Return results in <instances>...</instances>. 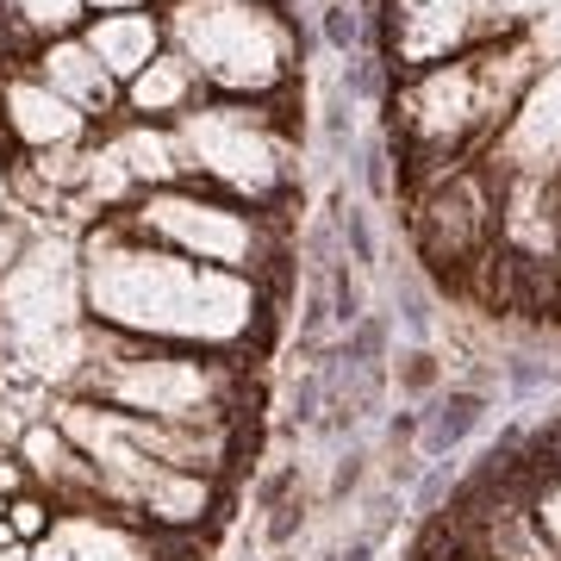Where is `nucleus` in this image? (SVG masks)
<instances>
[{
	"label": "nucleus",
	"instance_id": "nucleus-2",
	"mask_svg": "<svg viewBox=\"0 0 561 561\" xmlns=\"http://www.w3.org/2000/svg\"><path fill=\"white\" fill-rule=\"evenodd\" d=\"M537 69L542 62L530 50V38H493L481 50L437 62V69L400 76V88H393V144L419 169V187H431L461 162H481V150L493 144V131L518 106L524 81Z\"/></svg>",
	"mask_w": 561,
	"mask_h": 561
},
{
	"label": "nucleus",
	"instance_id": "nucleus-13",
	"mask_svg": "<svg viewBox=\"0 0 561 561\" xmlns=\"http://www.w3.org/2000/svg\"><path fill=\"white\" fill-rule=\"evenodd\" d=\"M206 101L201 76L187 69V62L162 44V57L144 69V76L125 81V119H150V125H175L181 113H194Z\"/></svg>",
	"mask_w": 561,
	"mask_h": 561
},
{
	"label": "nucleus",
	"instance_id": "nucleus-30",
	"mask_svg": "<svg viewBox=\"0 0 561 561\" xmlns=\"http://www.w3.org/2000/svg\"><path fill=\"white\" fill-rule=\"evenodd\" d=\"M368 556H375V537H356L350 549H343V561H368Z\"/></svg>",
	"mask_w": 561,
	"mask_h": 561
},
{
	"label": "nucleus",
	"instance_id": "nucleus-14",
	"mask_svg": "<svg viewBox=\"0 0 561 561\" xmlns=\"http://www.w3.org/2000/svg\"><path fill=\"white\" fill-rule=\"evenodd\" d=\"M81 20H88L81 0H0V50L32 57L38 44L81 32Z\"/></svg>",
	"mask_w": 561,
	"mask_h": 561
},
{
	"label": "nucleus",
	"instance_id": "nucleus-32",
	"mask_svg": "<svg viewBox=\"0 0 561 561\" xmlns=\"http://www.w3.org/2000/svg\"><path fill=\"white\" fill-rule=\"evenodd\" d=\"M7 162H13V157H7V150H0V213H7V206H13V194H7Z\"/></svg>",
	"mask_w": 561,
	"mask_h": 561
},
{
	"label": "nucleus",
	"instance_id": "nucleus-33",
	"mask_svg": "<svg viewBox=\"0 0 561 561\" xmlns=\"http://www.w3.org/2000/svg\"><path fill=\"white\" fill-rule=\"evenodd\" d=\"M549 201H556V225H561V169H556V181H549Z\"/></svg>",
	"mask_w": 561,
	"mask_h": 561
},
{
	"label": "nucleus",
	"instance_id": "nucleus-21",
	"mask_svg": "<svg viewBox=\"0 0 561 561\" xmlns=\"http://www.w3.org/2000/svg\"><path fill=\"white\" fill-rule=\"evenodd\" d=\"M331 319H337V324H356L362 319V294L350 287L343 268H331Z\"/></svg>",
	"mask_w": 561,
	"mask_h": 561
},
{
	"label": "nucleus",
	"instance_id": "nucleus-17",
	"mask_svg": "<svg viewBox=\"0 0 561 561\" xmlns=\"http://www.w3.org/2000/svg\"><path fill=\"white\" fill-rule=\"evenodd\" d=\"M530 512H537V530L549 537V549L561 556V474H537V493H530Z\"/></svg>",
	"mask_w": 561,
	"mask_h": 561
},
{
	"label": "nucleus",
	"instance_id": "nucleus-8",
	"mask_svg": "<svg viewBox=\"0 0 561 561\" xmlns=\"http://www.w3.org/2000/svg\"><path fill=\"white\" fill-rule=\"evenodd\" d=\"M493 44V7L486 0H387V57L400 76L437 69V62Z\"/></svg>",
	"mask_w": 561,
	"mask_h": 561
},
{
	"label": "nucleus",
	"instance_id": "nucleus-6",
	"mask_svg": "<svg viewBox=\"0 0 561 561\" xmlns=\"http://www.w3.org/2000/svg\"><path fill=\"white\" fill-rule=\"evenodd\" d=\"M138 238L162 243L187 262H206V268H225V275H243L268 287V300L287 280V219L275 213H256L243 201H225L213 187H194V181H175V187H150L119 213Z\"/></svg>",
	"mask_w": 561,
	"mask_h": 561
},
{
	"label": "nucleus",
	"instance_id": "nucleus-9",
	"mask_svg": "<svg viewBox=\"0 0 561 561\" xmlns=\"http://www.w3.org/2000/svg\"><path fill=\"white\" fill-rule=\"evenodd\" d=\"M0 138L13 144V157H44V150L94 138V125L20 62V69L0 76Z\"/></svg>",
	"mask_w": 561,
	"mask_h": 561
},
{
	"label": "nucleus",
	"instance_id": "nucleus-11",
	"mask_svg": "<svg viewBox=\"0 0 561 561\" xmlns=\"http://www.w3.org/2000/svg\"><path fill=\"white\" fill-rule=\"evenodd\" d=\"M81 44L101 57V69L113 81H131V76H144L150 62L162 57V13L157 7H125V13H88L81 20Z\"/></svg>",
	"mask_w": 561,
	"mask_h": 561
},
{
	"label": "nucleus",
	"instance_id": "nucleus-7",
	"mask_svg": "<svg viewBox=\"0 0 561 561\" xmlns=\"http://www.w3.org/2000/svg\"><path fill=\"white\" fill-rule=\"evenodd\" d=\"M481 169L493 181H537V187L556 181V169H561V57L542 62L537 76L524 81L518 106L505 113V125L481 150Z\"/></svg>",
	"mask_w": 561,
	"mask_h": 561
},
{
	"label": "nucleus",
	"instance_id": "nucleus-16",
	"mask_svg": "<svg viewBox=\"0 0 561 561\" xmlns=\"http://www.w3.org/2000/svg\"><path fill=\"white\" fill-rule=\"evenodd\" d=\"M7 530H13L20 542H44L50 530H57V505L44 500L38 486H25V493L7 500Z\"/></svg>",
	"mask_w": 561,
	"mask_h": 561
},
{
	"label": "nucleus",
	"instance_id": "nucleus-20",
	"mask_svg": "<svg viewBox=\"0 0 561 561\" xmlns=\"http://www.w3.org/2000/svg\"><path fill=\"white\" fill-rule=\"evenodd\" d=\"M25 243H32V231H25V225L13 219V206H7V213H0V275L25 256Z\"/></svg>",
	"mask_w": 561,
	"mask_h": 561
},
{
	"label": "nucleus",
	"instance_id": "nucleus-28",
	"mask_svg": "<svg viewBox=\"0 0 561 561\" xmlns=\"http://www.w3.org/2000/svg\"><path fill=\"white\" fill-rule=\"evenodd\" d=\"M32 561H76V556H69L57 537H44V542H32Z\"/></svg>",
	"mask_w": 561,
	"mask_h": 561
},
{
	"label": "nucleus",
	"instance_id": "nucleus-35",
	"mask_svg": "<svg viewBox=\"0 0 561 561\" xmlns=\"http://www.w3.org/2000/svg\"><path fill=\"white\" fill-rule=\"evenodd\" d=\"M275 561H287V556H275Z\"/></svg>",
	"mask_w": 561,
	"mask_h": 561
},
{
	"label": "nucleus",
	"instance_id": "nucleus-25",
	"mask_svg": "<svg viewBox=\"0 0 561 561\" xmlns=\"http://www.w3.org/2000/svg\"><path fill=\"white\" fill-rule=\"evenodd\" d=\"M324 38L337 44V50H350V44H356V20H350L343 7H324Z\"/></svg>",
	"mask_w": 561,
	"mask_h": 561
},
{
	"label": "nucleus",
	"instance_id": "nucleus-4",
	"mask_svg": "<svg viewBox=\"0 0 561 561\" xmlns=\"http://www.w3.org/2000/svg\"><path fill=\"white\" fill-rule=\"evenodd\" d=\"M162 38L213 101L294 94L306 32L287 0H157Z\"/></svg>",
	"mask_w": 561,
	"mask_h": 561
},
{
	"label": "nucleus",
	"instance_id": "nucleus-15",
	"mask_svg": "<svg viewBox=\"0 0 561 561\" xmlns=\"http://www.w3.org/2000/svg\"><path fill=\"white\" fill-rule=\"evenodd\" d=\"M486 400L481 393H443L437 405H431V419H424V456H443V449H456L474 424H481Z\"/></svg>",
	"mask_w": 561,
	"mask_h": 561
},
{
	"label": "nucleus",
	"instance_id": "nucleus-31",
	"mask_svg": "<svg viewBox=\"0 0 561 561\" xmlns=\"http://www.w3.org/2000/svg\"><path fill=\"white\" fill-rule=\"evenodd\" d=\"M0 561H32V542H7V549H0Z\"/></svg>",
	"mask_w": 561,
	"mask_h": 561
},
{
	"label": "nucleus",
	"instance_id": "nucleus-29",
	"mask_svg": "<svg viewBox=\"0 0 561 561\" xmlns=\"http://www.w3.org/2000/svg\"><path fill=\"white\" fill-rule=\"evenodd\" d=\"M88 13H125V7H157V0H81Z\"/></svg>",
	"mask_w": 561,
	"mask_h": 561
},
{
	"label": "nucleus",
	"instance_id": "nucleus-18",
	"mask_svg": "<svg viewBox=\"0 0 561 561\" xmlns=\"http://www.w3.org/2000/svg\"><path fill=\"white\" fill-rule=\"evenodd\" d=\"M524 38H530L537 62H556V57H561V0H549V7H542V13H537V25H530Z\"/></svg>",
	"mask_w": 561,
	"mask_h": 561
},
{
	"label": "nucleus",
	"instance_id": "nucleus-3",
	"mask_svg": "<svg viewBox=\"0 0 561 561\" xmlns=\"http://www.w3.org/2000/svg\"><path fill=\"white\" fill-rule=\"evenodd\" d=\"M69 393L101 400L113 412H138L162 424H194V431H225L250 424L256 381L250 356H219V350H175V343H144L119 331H88V356Z\"/></svg>",
	"mask_w": 561,
	"mask_h": 561
},
{
	"label": "nucleus",
	"instance_id": "nucleus-22",
	"mask_svg": "<svg viewBox=\"0 0 561 561\" xmlns=\"http://www.w3.org/2000/svg\"><path fill=\"white\" fill-rule=\"evenodd\" d=\"M294 486H300V468H275V474H268V481L256 486V505L268 512V505H280L287 493H294Z\"/></svg>",
	"mask_w": 561,
	"mask_h": 561
},
{
	"label": "nucleus",
	"instance_id": "nucleus-34",
	"mask_svg": "<svg viewBox=\"0 0 561 561\" xmlns=\"http://www.w3.org/2000/svg\"><path fill=\"white\" fill-rule=\"evenodd\" d=\"M0 518H7V500H0Z\"/></svg>",
	"mask_w": 561,
	"mask_h": 561
},
{
	"label": "nucleus",
	"instance_id": "nucleus-12",
	"mask_svg": "<svg viewBox=\"0 0 561 561\" xmlns=\"http://www.w3.org/2000/svg\"><path fill=\"white\" fill-rule=\"evenodd\" d=\"M101 150L125 169V181L150 194V187H175L181 181V150H175V125H150V119H113L94 131Z\"/></svg>",
	"mask_w": 561,
	"mask_h": 561
},
{
	"label": "nucleus",
	"instance_id": "nucleus-10",
	"mask_svg": "<svg viewBox=\"0 0 561 561\" xmlns=\"http://www.w3.org/2000/svg\"><path fill=\"white\" fill-rule=\"evenodd\" d=\"M25 69L50 88V94H62V101L76 106L81 119L94 125H113L125 113V88L113 76L101 69V57L81 44V32H69V38H50V44H38L32 57H25Z\"/></svg>",
	"mask_w": 561,
	"mask_h": 561
},
{
	"label": "nucleus",
	"instance_id": "nucleus-26",
	"mask_svg": "<svg viewBox=\"0 0 561 561\" xmlns=\"http://www.w3.org/2000/svg\"><path fill=\"white\" fill-rule=\"evenodd\" d=\"M405 387H419V393L424 387H437V362L431 356H405Z\"/></svg>",
	"mask_w": 561,
	"mask_h": 561
},
{
	"label": "nucleus",
	"instance_id": "nucleus-1",
	"mask_svg": "<svg viewBox=\"0 0 561 561\" xmlns=\"http://www.w3.org/2000/svg\"><path fill=\"white\" fill-rule=\"evenodd\" d=\"M81 300H88V324L101 331L175 343V350H219V356L262 350L275 324L268 287L175 256L138 238L119 213L81 231Z\"/></svg>",
	"mask_w": 561,
	"mask_h": 561
},
{
	"label": "nucleus",
	"instance_id": "nucleus-5",
	"mask_svg": "<svg viewBox=\"0 0 561 561\" xmlns=\"http://www.w3.org/2000/svg\"><path fill=\"white\" fill-rule=\"evenodd\" d=\"M181 181L213 187L225 201H243L256 213L287 219L294 201V169H300V125L280 101H213L175 119Z\"/></svg>",
	"mask_w": 561,
	"mask_h": 561
},
{
	"label": "nucleus",
	"instance_id": "nucleus-24",
	"mask_svg": "<svg viewBox=\"0 0 561 561\" xmlns=\"http://www.w3.org/2000/svg\"><path fill=\"white\" fill-rule=\"evenodd\" d=\"M25 486H32V474H25V461L7 449V456H0V500H13V493H25Z\"/></svg>",
	"mask_w": 561,
	"mask_h": 561
},
{
	"label": "nucleus",
	"instance_id": "nucleus-23",
	"mask_svg": "<svg viewBox=\"0 0 561 561\" xmlns=\"http://www.w3.org/2000/svg\"><path fill=\"white\" fill-rule=\"evenodd\" d=\"M449 486H456V468H437V474L424 481V493H419V512H424V518H437V505L449 500Z\"/></svg>",
	"mask_w": 561,
	"mask_h": 561
},
{
	"label": "nucleus",
	"instance_id": "nucleus-27",
	"mask_svg": "<svg viewBox=\"0 0 561 561\" xmlns=\"http://www.w3.org/2000/svg\"><path fill=\"white\" fill-rule=\"evenodd\" d=\"M356 481H362V456H350V461L337 468V481H331V500H343V493H350Z\"/></svg>",
	"mask_w": 561,
	"mask_h": 561
},
{
	"label": "nucleus",
	"instance_id": "nucleus-19",
	"mask_svg": "<svg viewBox=\"0 0 561 561\" xmlns=\"http://www.w3.org/2000/svg\"><path fill=\"white\" fill-rule=\"evenodd\" d=\"M268 512H275V518H268V542H275V549H287V542L300 537V524H306L300 493H287V500H280V505H268Z\"/></svg>",
	"mask_w": 561,
	"mask_h": 561
}]
</instances>
